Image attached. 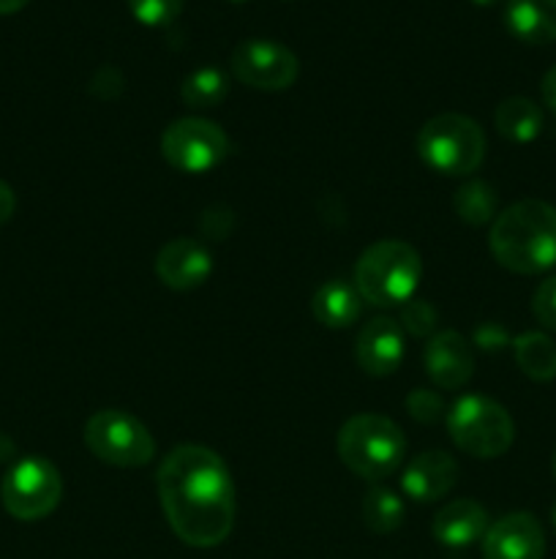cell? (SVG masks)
I'll return each instance as SVG.
<instances>
[{"label":"cell","instance_id":"obj_1","mask_svg":"<svg viewBox=\"0 0 556 559\" xmlns=\"http://www.w3.org/2000/svg\"><path fill=\"white\" fill-rule=\"evenodd\" d=\"M158 500L172 533L194 549L223 544L234 527V484L229 467L205 445H178L156 475Z\"/></svg>","mask_w":556,"mask_h":559},{"label":"cell","instance_id":"obj_2","mask_svg":"<svg viewBox=\"0 0 556 559\" xmlns=\"http://www.w3.org/2000/svg\"><path fill=\"white\" fill-rule=\"evenodd\" d=\"M488 249L501 267L534 276L556 267V207L543 200H521L491 224Z\"/></svg>","mask_w":556,"mask_h":559},{"label":"cell","instance_id":"obj_3","mask_svg":"<svg viewBox=\"0 0 556 559\" xmlns=\"http://www.w3.org/2000/svg\"><path fill=\"white\" fill-rule=\"evenodd\" d=\"M423 276V260L403 240H379L360 254L354 289L371 306H403L412 300Z\"/></svg>","mask_w":556,"mask_h":559},{"label":"cell","instance_id":"obj_4","mask_svg":"<svg viewBox=\"0 0 556 559\" xmlns=\"http://www.w3.org/2000/svg\"><path fill=\"white\" fill-rule=\"evenodd\" d=\"M338 456L358 478L382 480L403 464L407 437L385 415H354L338 431Z\"/></svg>","mask_w":556,"mask_h":559},{"label":"cell","instance_id":"obj_5","mask_svg":"<svg viewBox=\"0 0 556 559\" xmlns=\"http://www.w3.org/2000/svg\"><path fill=\"white\" fill-rule=\"evenodd\" d=\"M418 153L434 173L463 178L483 164L485 134L467 115L442 112L420 129Z\"/></svg>","mask_w":556,"mask_h":559},{"label":"cell","instance_id":"obj_6","mask_svg":"<svg viewBox=\"0 0 556 559\" xmlns=\"http://www.w3.org/2000/svg\"><path fill=\"white\" fill-rule=\"evenodd\" d=\"M447 431L463 453L474 459H499L516 440V424L499 402L488 396H463L447 413Z\"/></svg>","mask_w":556,"mask_h":559},{"label":"cell","instance_id":"obj_7","mask_svg":"<svg viewBox=\"0 0 556 559\" xmlns=\"http://www.w3.org/2000/svg\"><path fill=\"white\" fill-rule=\"evenodd\" d=\"M85 445L98 462L123 469L145 467L156 456V442L147 426L123 409H101L90 415L85 424Z\"/></svg>","mask_w":556,"mask_h":559},{"label":"cell","instance_id":"obj_8","mask_svg":"<svg viewBox=\"0 0 556 559\" xmlns=\"http://www.w3.org/2000/svg\"><path fill=\"white\" fill-rule=\"evenodd\" d=\"M63 478L58 467L44 456H27L5 473L0 500L9 516L20 522H38L60 506Z\"/></svg>","mask_w":556,"mask_h":559},{"label":"cell","instance_id":"obj_9","mask_svg":"<svg viewBox=\"0 0 556 559\" xmlns=\"http://www.w3.org/2000/svg\"><path fill=\"white\" fill-rule=\"evenodd\" d=\"M161 156L178 173H210L229 156V136L213 120L180 118L161 134Z\"/></svg>","mask_w":556,"mask_h":559},{"label":"cell","instance_id":"obj_10","mask_svg":"<svg viewBox=\"0 0 556 559\" xmlns=\"http://www.w3.org/2000/svg\"><path fill=\"white\" fill-rule=\"evenodd\" d=\"M232 74L256 91H287L300 74V60L287 44L270 38H249L232 52Z\"/></svg>","mask_w":556,"mask_h":559},{"label":"cell","instance_id":"obj_11","mask_svg":"<svg viewBox=\"0 0 556 559\" xmlns=\"http://www.w3.org/2000/svg\"><path fill=\"white\" fill-rule=\"evenodd\" d=\"M545 533L532 513H507L488 527L483 559H543Z\"/></svg>","mask_w":556,"mask_h":559},{"label":"cell","instance_id":"obj_12","mask_svg":"<svg viewBox=\"0 0 556 559\" xmlns=\"http://www.w3.org/2000/svg\"><path fill=\"white\" fill-rule=\"evenodd\" d=\"M425 374L442 391H458L474 374L472 344L458 331H439L431 336L423 353Z\"/></svg>","mask_w":556,"mask_h":559},{"label":"cell","instance_id":"obj_13","mask_svg":"<svg viewBox=\"0 0 556 559\" xmlns=\"http://www.w3.org/2000/svg\"><path fill=\"white\" fill-rule=\"evenodd\" d=\"M156 273L169 289H196L213 273V254L194 238H174L158 251Z\"/></svg>","mask_w":556,"mask_h":559},{"label":"cell","instance_id":"obj_14","mask_svg":"<svg viewBox=\"0 0 556 559\" xmlns=\"http://www.w3.org/2000/svg\"><path fill=\"white\" fill-rule=\"evenodd\" d=\"M354 355L365 374H392L403 360V328L390 317H376V320L365 322L363 331L358 333Z\"/></svg>","mask_w":556,"mask_h":559},{"label":"cell","instance_id":"obj_15","mask_svg":"<svg viewBox=\"0 0 556 559\" xmlns=\"http://www.w3.org/2000/svg\"><path fill=\"white\" fill-rule=\"evenodd\" d=\"M458 462L445 451H425L407 464L401 489L414 502H436L456 486Z\"/></svg>","mask_w":556,"mask_h":559},{"label":"cell","instance_id":"obj_16","mask_svg":"<svg viewBox=\"0 0 556 559\" xmlns=\"http://www.w3.org/2000/svg\"><path fill=\"white\" fill-rule=\"evenodd\" d=\"M488 527V513L474 500L447 502L431 522V533L447 549H467V546L478 544L485 538Z\"/></svg>","mask_w":556,"mask_h":559},{"label":"cell","instance_id":"obj_17","mask_svg":"<svg viewBox=\"0 0 556 559\" xmlns=\"http://www.w3.org/2000/svg\"><path fill=\"white\" fill-rule=\"evenodd\" d=\"M505 25L527 44H554L556 0H510L505 9Z\"/></svg>","mask_w":556,"mask_h":559},{"label":"cell","instance_id":"obj_18","mask_svg":"<svg viewBox=\"0 0 556 559\" xmlns=\"http://www.w3.org/2000/svg\"><path fill=\"white\" fill-rule=\"evenodd\" d=\"M360 306H363V298H360L358 289L352 284L341 282V278L322 284L314 293V300H311V311H314L316 322L333 328V331L354 325L360 317Z\"/></svg>","mask_w":556,"mask_h":559},{"label":"cell","instance_id":"obj_19","mask_svg":"<svg viewBox=\"0 0 556 559\" xmlns=\"http://www.w3.org/2000/svg\"><path fill=\"white\" fill-rule=\"evenodd\" d=\"M494 126L505 140L532 142L543 131V109L523 96H510L496 107Z\"/></svg>","mask_w":556,"mask_h":559},{"label":"cell","instance_id":"obj_20","mask_svg":"<svg viewBox=\"0 0 556 559\" xmlns=\"http://www.w3.org/2000/svg\"><path fill=\"white\" fill-rule=\"evenodd\" d=\"M512 353H516L518 369H521L529 380H556V344L551 336L537 331L521 333V336L512 342Z\"/></svg>","mask_w":556,"mask_h":559},{"label":"cell","instance_id":"obj_21","mask_svg":"<svg viewBox=\"0 0 556 559\" xmlns=\"http://www.w3.org/2000/svg\"><path fill=\"white\" fill-rule=\"evenodd\" d=\"M452 207H456L458 218L469 227H483V224L494 222L496 207H499V194L485 180H469L452 197Z\"/></svg>","mask_w":556,"mask_h":559},{"label":"cell","instance_id":"obj_22","mask_svg":"<svg viewBox=\"0 0 556 559\" xmlns=\"http://www.w3.org/2000/svg\"><path fill=\"white\" fill-rule=\"evenodd\" d=\"M403 500L392 489L374 486L363 500V522L371 533L390 535L403 524Z\"/></svg>","mask_w":556,"mask_h":559},{"label":"cell","instance_id":"obj_23","mask_svg":"<svg viewBox=\"0 0 556 559\" xmlns=\"http://www.w3.org/2000/svg\"><path fill=\"white\" fill-rule=\"evenodd\" d=\"M229 80L221 69H213V66H205V69H196L194 74H189L180 85V96L189 107L194 109H210L216 104H221L227 98Z\"/></svg>","mask_w":556,"mask_h":559},{"label":"cell","instance_id":"obj_24","mask_svg":"<svg viewBox=\"0 0 556 559\" xmlns=\"http://www.w3.org/2000/svg\"><path fill=\"white\" fill-rule=\"evenodd\" d=\"M185 0H129V9L142 25L147 27H167L183 11Z\"/></svg>","mask_w":556,"mask_h":559},{"label":"cell","instance_id":"obj_25","mask_svg":"<svg viewBox=\"0 0 556 559\" xmlns=\"http://www.w3.org/2000/svg\"><path fill=\"white\" fill-rule=\"evenodd\" d=\"M407 409L418 424H436V420L447 418L445 402L436 391H425V388H418L407 396Z\"/></svg>","mask_w":556,"mask_h":559},{"label":"cell","instance_id":"obj_26","mask_svg":"<svg viewBox=\"0 0 556 559\" xmlns=\"http://www.w3.org/2000/svg\"><path fill=\"white\" fill-rule=\"evenodd\" d=\"M398 325L418 338L428 336V333L436 328V309L431 304H425V300L412 298L409 304H403L401 322H398Z\"/></svg>","mask_w":556,"mask_h":559},{"label":"cell","instance_id":"obj_27","mask_svg":"<svg viewBox=\"0 0 556 559\" xmlns=\"http://www.w3.org/2000/svg\"><path fill=\"white\" fill-rule=\"evenodd\" d=\"M532 314L545 331L556 333V276L537 284V289L532 295Z\"/></svg>","mask_w":556,"mask_h":559},{"label":"cell","instance_id":"obj_28","mask_svg":"<svg viewBox=\"0 0 556 559\" xmlns=\"http://www.w3.org/2000/svg\"><path fill=\"white\" fill-rule=\"evenodd\" d=\"M474 344L480 349H485V353H499V349H505L510 344V333L501 325H496V322H483L474 331Z\"/></svg>","mask_w":556,"mask_h":559},{"label":"cell","instance_id":"obj_29","mask_svg":"<svg viewBox=\"0 0 556 559\" xmlns=\"http://www.w3.org/2000/svg\"><path fill=\"white\" fill-rule=\"evenodd\" d=\"M14 211H16L14 189H11L5 180H0V227H3L11 216H14Z\"/></svg>","mask_w":556,"mask_h":559},{"label":"cell","instance_id":"obj_30","mask_svg":"<svg viewBox=\"0 0 556 559\" xmlns=\"http://www.w3.org/2000/svg\"><path fill=\"white\" fill-rule=\"evenodd\" d=\"M540 91H543V102H545V107H548L551 112L556 115V66H554V69L545 71L543 85H540Z\"/></svg>","mask_w":556,"mask_h":559},{"label":"cell","instance_id":"obj_31","mask_svg":"<svg viewBox=\"0 0 556 559\" xmlns=\"http://www.w3.org/2000/svg\"><path fill=\"white\" fill-rule=\"evenodd\" d=\"M27 3H31V0H0V16L16 14V11L25 9Z\"/></svg>","mask_w":556,"mask_h":559},{"label":"cell","instance_id":"obj_32","mask_svg":"<svg viewBox=\"0 0 556 559\" xmlns=\"http://www.w3.org/2000/svg\"><path fill=\"white\" fill-rule=\"evenodd\" d=\"M472 3H478V5H494L496 0H472Z\"/></svg>","mask_w":556,"mask_h":559},{"label":"cell","instance_id":"obj_33","mask_svg":"<svg viewBox=\"0 0 556 559\" xmlns=\"http://www.w3.org/2000/svg\"><path fill=\"white\" fill-rule=\"evenodd\" d=\"M551 469H554V478H556V451H554V456H551Z\"/></svg>","mask_w":556,"mask_h":559},{"label":"cell","instance_id":"obj_34","mask_svg":"<svg viewBox=\"0 0 556 559\" xmlns=\"http://www.w3.org/2000/svg\"><path fill=\"white\" fill-rule=\"evenodd\" d=\"M551 522H554V530H556V506L551 508Z\"/></svg>","mask_w":556,"mask_h":559},{"label":"cell","instance_id":"obj_35","mask_svg":"<svg viewBox=\"0 0 556 559\" xmlns=\"http://www.w3.org/2000/svg\"><path fill=\"white\" fill-rule=\"evenodd\" d=\"M229 3H249V0H229Z\"/></svg>","mask_w":556,"mask_h":559}]
</instances>
